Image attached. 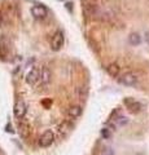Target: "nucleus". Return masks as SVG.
<instances>
[{
    "label": "nucleus",
    "instance_id": "nucleus-1",
    "mask_svg": "<svg viewBox=\"0 0 149 155\" xmlns=\"http://www.w3.org/2000/svg\"><path fill=\"white\" fill-rule=\"evenodd\" d=\"M64 43H65V38H64V34H62V31H56L53 34V36H52L51 39V48H52V51H60L62 45H64Z\"/></svg>",
    "mask_w": 149,
    "mask_h": 155
},
{
    "label": "nucleus",
    "instance_id": "nucleus-2",
    "mask_svg": "<svg viewBox=\"0 0 149 155\" xmlns=\"http://www.w3.org/2000/svg\"><path fill=\"white\" fill-rule=\"evenodd\" d=\"M55 141V133L52 130H46L39 138V146L40 147H49Z\"/></svg>",
    "mask_w": 149,
    "mask_h": 155
},
{
    "label": "nucleus",
    "instance_id": "nucleus-3",
    "mask_svg": "<svg viewBox=\"0 0 149 155\" xmlns=\"http://www.w3.org/2000/svg\"><path fill=\"white\" fill-rule=\"evenodd\" d=\"M40 79V69L39 67H32L26 74V83L29 84H35Z\"/></svg>",
    "mask_w": 149,
    "mask_h": 155
},
{
    "label": "nucleus",
    "instance_id": "nucleus-4",
    "mask_svg": "<svg viewBox=\"0 0 149 155\" xmlns=\"http://www.w3.org/2000/svg\"><path fill=\"white\" fill-rule=\"evenodd\" d=\"M31 14L35 18H46L48 16V9L42 4H36L31 8Z\"/></svg>",
    "mask_w": 149,
    "mask_h": 155
},
{
    "label": "nucleus",
    "instance_id": "nucleus-5",
    "mask_svg": "<svg viewBox=\"0 0 149 155\" xmlns=\"http://www.w3.org/2000/svg\"><path fill=\"white\" fill-rule=\"evenodd\" d=\"M124 105L127 106V109L131 111L132 114H137L139 111L141 110V105L137 102V101H135L134 98H131V97H127V98H124Z\"/></svg>",
    "mask_w": 149,
    "mask_h": 155
},
{
    "label": "nucleus",
    "instance_id": "nucleus-6",
    "mask_svg": "<svg viewBox=\"0 0 149 155\" xmlns=\"http://www.w3.org/2000/svg\"><path fill=\"white\" fill-rule=\"evenodd\" d=\"M136 81H137V78L135 74H132V72H126V74H123L121 76V79H119V83H122L123 85H127V87L135 85Z\"/></svg>",
    "mask_w": 149,
    "mask_h": 155
},
{
    "label": "nucleus",
    "instance_id": "nucleus-7",
    "mask_svg": "<svg viewBox=\"0 0 149 155\" xmlns=\"http://www.w3.org/2000/svg\"><path fill=\"white\" fill-rule=\"evenodd\" d=\"M26 111H27V109H26V105L22 102V101H18V102L14 105V109H13V113H14V116L16 118H18V119H22L23 116L26 115Z\"/></svg>",
    "mask_w": 149,
    "mask_h": 155
},
{
    "label": "nucleus",
    "instance_id": "nucleus-8",
    "mask_svg": "<svg viewBox=\"0 0 149 155\" xmlns=\"http://www.w3.org/2000/svg\"><path fill=\"white\" fill-rule=\"evenodd\" d=\"M9 54V45H8V40L5 36L0 38V57L2 60H7V57Z\"/></svg>",
    "mask_w": 149,
    "mask_h": 155
},
{
    "label": "nucleus",
    "instance_id": "nucleus-9",
    "mask_svg": "<svg viewBox=\"0 0 149 155\" xmlns=\"http://www.w3.org/2000/svg\"><path fill=\"white\" fill-rule=\"evenodd\" d=\"M39 80L42 81L43 85H46V84L49 83V80H51V71L48 70L46 66H43L40 69V79Z\"/></svg>",
    "mask_w": 149,
    "mask_h": 155
},
{
    "label": "nucleus",
    "instance_id": "nucleus-10",
    "mask_svg": "<svg viewBox=\"0 0 149 155\" xmlns=\"http://www.w3.org/2000/svg\"><path fill=\"white\" fill-rule=\"evenodd\" d=\"M82 107L80 106H71V107L68 110V115H69V118L71 119H76V118H79V116L82 115Z\"/></svg>",
    "mask_w": 149,
    "mask_h": 155
},
{
    "label": "nucleus",
    "instance_id": "nucleus-11",
    "mask_svg": "<svg viewBox=\"0 0 149 155\" xmlns=\"http://www.w3.org/2000/svg\"><path fill=\"white\" fill-rule=\"evenodd\" d=\"M107 71L112 78H117L119 75V71H121V67H119L117 64H112L107 67Z\"/></svg>",
    "mask_w": 149,
    "mask_h": 155
},
{
    "label": "nucleus",
    "instance_id": "nucleus-12",
    "mask_svg": "<svg viewBox=\"0 0 149 155\" xmlns=\"http://www.w3.org/2000/svg\"><path fill=\"white\" fill-rule=\"evenodd\" d=\"M71 130V124L69 122H62L59 125V133L62 136H66Z\"/></svg>",
    "mask_w": 149,
    "mask_h": 155
},
{
    "label": "nucleus",
    "instance_id": "nucleus-13",
    "mask_svg": "<svg viewBox=\"0 0 149 155\" xmlns=\"http://www.w3.org/2000/svg\"><path fill=\"white\" fill-rule=\"evenodd\" d=\"M128 41H130V44H132V45H139L141 43V38L137 32H132L131 35L128 36Z\"/></svg>",
    "mask_w": 149,
    "mask_h": 155
},
{
    "label": "nucleus",
    "instance_id": "nucleus-14",
    "mask_svg": "<svg viewBox=\"0 0 149 155\" xmlns=\"http://www.w3.org/2000/svg\"><path fill=\"white\" fill-rule=\"evenodd\" d=\"M76 94H78L80 98H84V97L87 96V88H86V87H79V88L76 89Z\"/></svg>",
    "mask_w": 149,
    "mask_h": 155
},
{
    "label": "nucleus",
    "instance_id": "nucleus-15",
    "mask_svg": "<svg viewBox=\"0 0 149 155\" xmlns=\"http://www.w3.org/2000/svg\"><path fill=\"white\" fill-rule=\"evenodd\" d=\"M101 136H103L104 138H109L110 136H112V133H110V130L108 128H103L101 129Z\"/></svg>",
    "mask_w": 149,
    "mask_h": 155
},
{
    "label": "nucleus",
    "instance_id": "nucleus-16",
    "mask_svg": "<svg viewBox=\"0 0 149 155\" xmlns=\"http://www.w3.org/2000/svg\"><path fill=\"white\" fill-rule=\"evenodd\" d=\"M121 120H118V124L119 125H123V124H126L127 123V118H119Z\"/></svg>",
    "mask_w": 149,
    "mask_h": 155
},
{
    "label": "nucleus",
    "instance_id": "nucleus-17",
    "mask_svg": "<svg viewBox=\"0 0 149 155\" xmlns=\"http://www.w3.org/2000/svg\"><path fill=\"white\" fill-rule=\"evenodd\" d=\"M144 38H145V41L149 44V31H147V32H145V35H144Z\"/></svg>",
    "mask_w": 149,
    "mask_h": 155
},
{
    "label": "nucleus",
    "instance_id": "nucleus-18",
    "mask_svg": "<svg viewBox=\"0 0 149 155\" xmlns=\"http://www.w3.org/2000/svg\"><path fill=\"white\" fill-rule=\"evenodd\" d=\"M2 23H3V16H2V12H0V26H2Z\"/></svg>",
    "mask_w": 149,
    "mask_h": 155
}]
</instances>
